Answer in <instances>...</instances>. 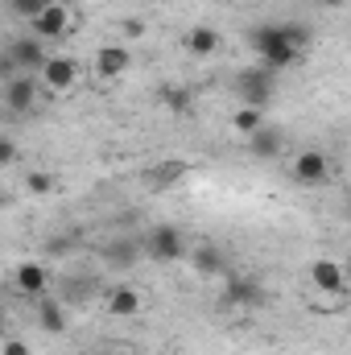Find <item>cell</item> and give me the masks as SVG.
Wrapping results in <instances>:
<instances>
[{"instance_id":"cell-8","label":"cell","mask_w":351,"mask_h":355,"mask_svg":"<svg viewBox=\"0 0 351 355\" xmlns=\"http://www.w3.org/2000/svg\"><path fill=\"white\" fill-rule=\"evenodd\" d=\"M310 281H314L318 293H331V297H343L348 293V268L339 265V261H331V257H318L310 265Z\"/></svg>"},{"instance_id":"cell-11","label":"cell","mask_w":351,"mask_h":355,"mask_svg":"<svg viewBox=\"0 0 351 355\" xmlns=\"http://www.w3.org/2000/svg\"><path fill=\"white\" fill-rule=\"evenodd\" d=\"M186 265L194 268V277H219L223 272V252H219V244H186V257H182Z\"/></svg>"},{"instance_id":"cell-4","label":"cell","mask_w":351,"mask_h":355,"mask_svg":"<svg viewBox=\"0 0 351 355\" xmlns=\"http://www.w3.org/2000/svg\"><path fill=\"white\" fill-rule=\"evenodd\" d=\"M145 252L153 257V261H162V265H174L186 257V236H182V227L174 223H157V227H149V236H145Z\"/></svg>"},{"instance_id":"cell-16","label":"cell","mask_w":351,"mask_h":355,"mask_svg":"<svg viewBox=\"0 0 351 355\" xmlns=\"http://www.w3.org/2000/svg\"><path fill=\"white\" fill-rule=\"evenodd\" d=\"M37 327H42L46 335H62V331H67L62 306H58V302H37Z\"/></svg>"},{"instance_id":"cell-27","label":"cell","mask_w":351,"mask_h":355,"mask_svg":"<svg viewBox=\"0 0 351 355\" xmlns=\"http://www.w3.org/2000/svg\"><path fill=\"white\" fill-rule=\"evenodd\" d=\"M83 355H116V352H83Z\"/></svg>"},{"instance_id":"cell-26","label":"cell","mask_w":351,"mask_h":355,"mask_svg":"<svg viewBox=\"0 0 351 355\" xmlns=\"http://www.w3.org/2000/svg\"><path fill=\"white\" fill-rule=\"evenodd\" d=\"M318 4H323V8H343L348 0H318Z\"/></svg>"},{"instance_id":"cell-10","label":"cell","mask_w":351,"mask_h":355,"mask_svg":"<svg viewBox=\"0 0 351 355\" xmlns=\"http://www.w3.org/2000/svg\"><path fill=\"white\" fill-rule=\"evenodd\" d=\"M12 285H17L21 297H46V289H50V268L42 265V261H21V265L12 268Z\"/></svg>"},{"instance_id":"cell-17","label":"cell","mask_w":351,"mask_h":355,"mask_svg":"<svg viewBox=\"0 0 351 355\" xmlns=\"http://www.w3.org/2000/svg\"><path fill=\"white\" fill-rule=\"evenodd\" d=\"M261 124H264V112H261V107H248V103H244V107L232 116V128H236L240 137H252Z\"/></svg>"},{"instance_id":"cell-15","label":"cell","mask_w":351,"mask_h":355,"mask_svg":"<svg viewBox=\"0 0 351 355\" xmlns=\"http://www.w3.org/2000/svg\"><path fill=\"white\" fill-rule=\"evenodd\" d=\"M240 95H244V103H248V107H261V112H264V103L273 99V79H268L264 71L244 75V79H240Z\"/></svg>"},{"instance_id":"cell-19","label":"cell","mask_w":351,"mask_h":355,"mask_svg":"<svg viewBox=\"0 0 351 355\" xmlns=\"http://www.w3.org/2000/svg\"><path fill=\"white\" fill-rule=\"evenodd\" d=\"M228 293H232V302H244V306L257 302V285L248 277H228Z\"/></svg>"},{"instance_id":"cell-2","label":"cell","mask_w":351,"mask_h":355,"mask_svg":"<svg viewBox=\"0 0 351 355\" xmlns=\"http://www.w3.org/2000/svg\"><path fill=\"white\" fill-rule=\"evenodd\" d=\"M248 42H252V50L261 54L273 71H277V67H289V62L298 58V50L285 42V29H281V25H261V29H252Z\"/></svg>"},{"instance_id":"cell-18","label":"cell","mask_w":351,"mask_h":355,"mask_svg":"<svg viewBox=\"0 0 351 355\" xmlns=\"http://www.w3.org/2000/svg\"><path fill=\"white\" fill-rule=\"evenodd\" d=\"M25 190L29 194H54L58 190V178L50 174V170H29L25 174Z\"/></svg>"},{"instance_id":"cell-22","label":"cell","mask_w":351,"mask_h":355,"mask_svg":"<svg viewBox=\"0 0 351 355\" xmlns=\"http://www.w3.org/2000/svg\"><path fill=\"white\" fill-rule=\"evenodd\" d=\"M46 4H50V0H12V12H17V17H25V21H33Z\"/></svg>"},{"instance_id":"cell-9","label":"cell","mask_w":351,"mask_h":355,"mask_svg":"<svg viewBox=\"0 0 351 355\" xmlns=\"http://www.w3.org/2000/svg\"><path fill=\"white\" fill-rule=\"evenodd\" d=\"M4 54L12 58V67H17L21 75H37L50 50H46L37 37H17V42H8V46H4Z\"/></svg>"},{"instance_id":"cell-6","label":"cell","mask_w":351,"mask_h":355,"mask_svg":"<svg viewBox=\"0 0 351 355\" xmlns=\"http://www.w3.org/2000/svg\"><path fill=\"white\" fill-rule=\"evenodd\" d=\"M37 83H46L50 91H71L79 83V62L67 58V54H46V62L37 71Z\"/></svg>"},{"instance_id":"cell-3","label":"cell","mask_w":351,"mask_h":355,"mask_svg":"<svg viewBox=\"0 0 351 355\" xmlns=\"http://www.w3.org/2000/svg\"><path fill=\"white\" fill-rule=\"evenodd\" d=\"M29 37H37L42 46H54V42H62L67 33H71V8L62 4V0H50L33 21H29Z\"/></svg>"},{"instance_id":"cell-20","label":"cell","mask_w":351,"mask_h":355,"mask_svg":"<svg viewBox=\"0 0 351 355\" xmlns=\"http://www.w3.org/2000/svg\"><path fill=\"white\" fill-rule=\"evenodd\" d=\"M281 29H285V42H289V46H293L298 54H302V50L310 46V25H302V21H285Z\"/></svg>"},{"instance_id":"cell-25","label":"cell","mask_w":351,"mask_h":355,"mask_svg":"<svg viewBox=\"0 0 351 355\" xmlns=\"http://www.w3.org/2000/svg\"><path fill=\"white\" fill-rule=\"evenodd\" d=\"M0 355H33V352H29V343H21V339H4V343H0Z\"/></svg>"},{"instance_id":"cell-23","label":"cell","mask_w":351,"mask_h":355,"mask_svg":"<svg viewBox=\"0 0 351 355\" xmlns=\"http://www.w3.org/2000/svg\"><path fill=\"white\" fill-rule=\"evenodd\" d=\"M162 99L170 103V112H186V107H190V95H186L182 87H170L166 95H162Z\"/></svg>"},{"instance_id":"cell-13","label":"cell","mask_w":351,"mask_h":355,"mask_svg":"<svg viewBox=\"0 0 351 355\" xmlns=\"http://www.w3.org/2000/svg\"><path fill=\"white\" fill-rule=\"evenodd\" d=\"M182 46H186V54H194V58H211V54L223 46V33L211 29V25H194V29H186Z\"/></svg>"},{"instance_id":"cell-28","label":"cell","mask_w":351,"mask_h":355,"mask_svg":"<svg viewBox=\"0 0 351 355\" xmlns=\"http://www.w3.org/2000/svg\"><path fill=\"white\" fill-rule=\"evenodd\" d=\"M0 327H4V306H0Z\"/></svg>"},{"instance_id":"cell-24","label":"cell","mask_w":351,"mask_h":355,"mask_svg":"<svg viewBox=\"0 0 351 355\" xmlns=\"http://www.w3.org/2000/svg\"><path fill=\"white\" fill-rule=\"evenodd\" d=\"M17 153H21V149H17V141H12V137H0V166H12V162H17Z\"/></svg>"},{"instance_id":"cell-29","label":"cell","mask_w":351,"mask_h":355,"mask_svg":"<svg viewBox=\"0 0 351 355\" xmlns=\"http://www.w3.org/2000/svg\"><path fill=\"white\" fill-rule=\"evenodd\" d=\"M75 355H83V352H75Z\"/></svg>"},{"instance_id":"cell-21","label":"cell","mask_w":351,"mask_h":355,"mask_svg":"<svg viewBox=\"0 0 351 355\" xmlns=\"http://www.w3.org/2000/svg\"><path fill=\"white\" fill-rule=\"evenodd\" d=\"M137 37H145V21H137V17H124V21H120V42L128 46V42H137Z\"/></svg>"},{"instance_id":"cell-7","label":"cell","mask_w":351,"mask_h":355,"mask_svg":"<svg viewBox=\"0 0 351 355\" xmlns=\"http://www.w3.org/2000/svg\"><path fill=\"white\" fill-rule=\"evenodd\" d=\"M128 67H132V50H128L124 42H108V46H99L95 58H91V71H95L99 79H120Z\"/></svg>"},{"instance_id":"cell-14","label":"cell","mask_w":351,"mask_h":355,"mask_svg":"<svg viewBox=\"0 0 351 355\" xmlns=\"http://www.w3.org/2000/svg\"><path fill=\"white\" fill-rule=\"evenodd\" d=\"M141 310H145L141 289H132V285H116V289L108 293V314H112V318H137Z\"/></svg>"},{"instance_id":"cell-5","label":"cell","mask_w":351,"mask_h":355,"mask_svg":"<svg viewBox=\"0 0 351 355\" xmlns=\"http://www.w3.org/2000/svg\"><path fill=\"white\" fill-rule=\"evenodd\" d=\"M37 99H42L37 75H12V79L4 83V95H0V103H4L12 116H29V112L37 107Z\"/></svg>"},{"instance_id":"cell-12","label":"cell","mask_w":351,"mask_h":355,"mask_svg":"<svg viewBox=\"0 0 351 355\" xmlns=\"http://www.w3.org/2000/svg\"><path fill=\"white\" fill-rule=\"evenodd\" d=\"M248 149H252V157L273 162V157H281V153H285V132H281V128H273V124H261V128L248 137Z\"/></svg>"},{"instance_id":"cell-1","label":"cell","mask_w":351,"mask_h":355,"mask_svg":"<svg viewBox=\"0 0 351 355\" xmlns=\"http://www.w3.org/2000/svg\"><path fill=\"white\" fill-rule=\"evenodd\" d=\"M289 178H293V186H302V190H318V186H327L335 170H331V157L323 153V149H302L298 157H293V166H289Z\"/></svg>"}]
</instances>
